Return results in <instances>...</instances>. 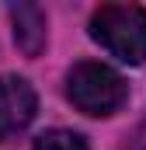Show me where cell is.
Instances as JSON below:
<instances>
[{
  "label": "cell",
  "mask_w": 146,
  "mask_h": 150,
  "mask_svg": "<svg viewBox=\"0 0 146 150\" xmlns=\"http://www.w3.org/2000/svg\"><path fill=\"white\" fill-rule=\"evenodd\" d=\"M35 87L25 77H0V140H11L35 119Z\"/></svg>",
  "instance_id": "3957f363"
},
{
  "label": "cell",
  "mask_w": 146,
  "mask_h": 150,
  "mask_svg": "<svg viewBox=\"0 0 146 150\" xmlns=\"http://www.w3.org/2000/svg\"><path fill=\"white\" fill-rule=\"evenodd\" d=\"M91 38L115 59L146 63V11L136 4H105L91 14Z\"/></svg>",
  "instance_id": "6da1fadb"
},
{
  "label": "cell",
  "mask_w": 146,
  "mask_h": 150,
  "mask_svg": "<svg viewBox=\"0 0 146 150\" xmlns=\"http://www.w3.org/2000/svg\"><path fill=\"white\" fill-rule=\"evenodd\" d=\"M66 94L84 115H111L122 108L129 87L111 67L84 59L66 74Z\"/></svg>",
  "instance_id": "7a4b0ae2"
},
{
  "label": "cell",
  "mask_w": 146,
  "mask_h": 150,
  "mask_svg": "<svg viewBox=\"0 0 146 150\" xmlns=\"http://www.w3.org/2000/svg\"><path fill=\"white\" fill-rule=\"evenodd\" d=\"M35 150H91L87 140L73 129H49L35 140Z\"/></svg>",
  "instance_id": "5b68a950"
},
{
  "label": "cell",
  "mask_w": 146,
  "mask_h": 150,
  "mask_svg": "<svg viewBox=\"0 0 146 150\" xmlns=\"http://www.w3.org/2000/svg\"><path fill=\"white\" fill-rule=\"evenodd\" d=\"M132 150H146V122L136 129V136H132Z\"/></svg>",
  "instance_id": "8992f818"
},
{
  "label": "cell",
  "mask_w": 146,
  "mask_h": 150,
  "mask_svg": "<svg viewBox=\"0 0 146 150\" xmlns=\"http://www.w3.org/2000/svg\"><path fill=\"white\" fill-rule=\"evenodd\" d=\"M11 25H14V42L25 56H38L45 49V11L38 4H11L7 7Z\"/></svg>",
  "instance_id": "277c9868"
}]
</instances>
